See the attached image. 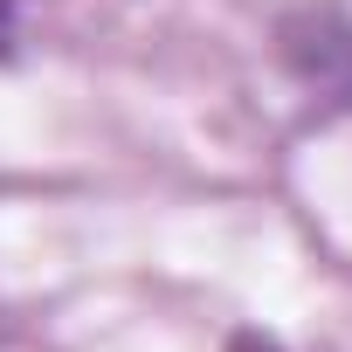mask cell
Here are the masks:
<instances>
[{
    "label": "cell",
    "mask_w": 352,
    "mask_h": 352,
    "mask_svg": "<svg viewBox=\"0 0 352 352\" xmlns=\"http://www.w3.org/2000/svg\"><path fill=\"white\" fill-rule=\"evenodd\" d=\"M235 352H276V345H270V338H242Z\"/></svg>",
    "instance_id": "6da1fadb"
}]
</instances>
